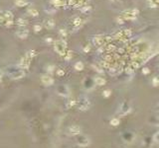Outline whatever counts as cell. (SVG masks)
Segmentation results:
<instances>
[{"instance_id":"6da1fadb","label":"cell","mask_w":159,"mask_h":148,"mask_svg":"<svg viewBox=\"0 0 159 148\" xmlns=\"http://www.w3.org/2000/svg\"><path fill=\"white\" fill-rule=\"evenodd\" d=\"M4 73H5L8 77H10L11 79H21L25 76V71L19 65L11 64L5 67L4 69Z\"/></svg>"},{"instance_id":"7a4b0ae2","label":"cell","mask_w":159,"mask_h":148,"mask_svg":"<svg viewBox=\"0 0 159 148\" xmlns=\"http://www.w3.org/2000/svg\"><path fill=\"white\" fill-rule=\"evenodd\" d=\"M54 48L57 53H59L60 55L65 56L67 55V43L64 40H58L54 43Z\"/></svg>"},{"instance_id":"3957f363","label":"cell","mask_w":159,"mask_h":148,"mask_svg":"<svg viewBox=\"0 0 159 148\" xmlns=\"http://www.w3.org/2000/svg\"><path fill=\"white\" fill-rule=\"evenodd\" d=\"M113 38H110L108 37V36H103V35H100V36H96L92 40L94 42L95 46L96 47H104V46H107V44H109V42L112 41Z\"/></svg>"},{"instance_id":"277c9868","label":"cell","mask_w":159,"mask_h":148,"mask_svg":"<svg viewBox=\"0 0 159 148\" xmlns=\"http://www.w3.org/2000/svg\"><path fill=\"white\" fill-rule=\"evenodd\" d=\"M77 107L80 111H87L91 107V101L86 96H81L77 101Z\"/></svg>"},{"instance_id":"5b68a950","label":"cell","mask_w":159,"mask_h":148,"mask_svg":"<svg viewBox=\"0 0 159 148\" xmlns=\"http://www.w3.org/2000/svg\"><path fill=\"white\" fill-rule=\"evenodd\" d=\"M139 14V11L137 9H129V10H125L121 13V17L124 20H135Z\"/></svg>"},{"instance_id":"8992f818","label":"cell","mask_w":159,"mask_h":148,"mask_svg":"<svg viewBox=\"0 0 159 148\" xmlns=\"http://www.w3.org/2000/svg\"><path fill=\"white\" fill-rule=\"evenodd\" d=\"M131 36V31L129 29H124V30H120L118 31V32L114 35L113 39H116V40H119V41H127Z\"/></svg>"},{"instance_id":"52a82bcc","label":"cell","mask_w":159,"mask_h":148,"mask_svg":"<svg viewBox=\"0 0 159 148\" xmlns=\"http://www.w3.org/2000/svg\"><path fill=\"white\" fill-rule=\"evenodd\" d=\"M122 141L124 143H132L133 142V140L135 139V134L132 132V131H124L122 132V134L120 135Z\"/></svg>"},{"instance_id":"ba28073f","label":"cell","mask_w":159,"mask_h":148,"mask_svg":"<svg viewBox=\"0 0 159 148\" xmlns=\"http://www.w3.org/2000/svg\"><path fill=\"white\" fill-rule=\"evenodd\" d=\"M90 138L88 137L87 135H84V134H82V135H79L77 137V143H78V145L79 146H81V147H86L90 144Z\"/></svg>"},{"instance_id":"9c48e42d","label":"cell","mask_w":159,"mask_h":148,"mask_svg":"<svg viewBox=\"0 0 159 148\" xmlns=\"http://www.w3.org/2000/svg\"><path fill=\"white\" fill-rule=\"evenodd\" d=\"M130 110H131V108L128 105V103L123 102L122 104L120 105V107H119V109H118V114L120 116H125V115H127L129 113Z\"/></svg>"},{"instance_id":"30bf717a","label":"cell","mask_w":159,"mask_h":148,"mask_svg":"<svg viewBox=\"0 0 159 148\" xmlns=\"http://www.w3.org/2000/svg\"><path fill=\"white\" fill-rule=\"evenodd\" d=\"M1 19H2V21H4L6 23V26H11L13 24V14L10 11L4 12Z\"/></svg>"},{"instance_id":"8fae6325","label":"cell","mask_w":159,"mask_h":148,"mask_svg":"<svg viewBox=\"0 0 159 148\" xmlns=\"http://www.w3.org/2000/svg\"><path fill=\"white\" fill-rule=\"evenodd\" d=\"M31 58L28 57L27 55H25L24 57H22L21 59H20V62H19V66H21L23 69H27L28 67L30 66V63H31Z\"/></svg>"},{"instance_id":"7c38bea8","label":"cell","mask_w":159,"mask_h":148,"mask_svg":"<svg viewBox=\"0 0 159 148\" xmlns=\"http://www.w3.org/2000/svg\"><path fill=\"white\" fill-rule=\"evenodd\" d=\"M96 85L95 79H91V78H86L85 81H84V87H85L86 90L90 91L92 89H94Z\"/></svg>"},{"instance_id":"4fadbf2b","label":"cell","mask_w":159,"mask_h":148,"mask_svg":"<svg viewBox=\"0 0 159 148\" xmlns=\"http://www.w3.org/2000/svg\"><path fill=\"white\" fill-rule=\"evenodd\" d=\"M82 131V127L80 125L77 124H74V125H71V127L68 128V132L72 135H78Z\"/></svg>"},{"instance_id":"5bb4252c","label":"cell","mask_w":159,"mask_h":148,"mask_svg":"<svg viewBox=\"0 0 159 148\" xmlns=\"http://www.w3.org/2000/svg\"><path fill=\"white\" fill-rule=\"evenodd\" d=\"M57 91H58V93L61 96L68 97L70 95V89L68 86H66V85H61V86H59L58 89H57Z\"/></svg>"},{"instance_id":"9a60e30c","label":"cell","mask_w":159,"mask_h":148,"mask_svg":"<svg viewBox=\"0 0 159 148\" xmlns=\"http://www.w3.org/2000/svg\"><path fill=\"white\" fill-rule=\"evenodd\" d=\"M41 80H42V83L44 85H46V86H51V85H53V83H54V79H53L50 75H43Z\"/></svg>"},{"instance_id":"2e32d148","label":"cell","mask_w":159,"mask_h":148,"mask_svg":"<svg viewBox=\"0 0 159 148\" xmlns=\"http://www.w3.org/2000/svg\"><path fill=\"white\" fill-rule=\"evenodd\" d=\"M29 35V31L27 29H20L16 32V36L20 39H26Z\"/></svg>"},{"instance_id":"e0dca14e","label":"cell","mask_w":159,"mask_h":148,"mask_svg":"<svg viewBox=\"0 0 159 148\" xmlns=\"http://www.w3.org/2000/svg\"><path fill=\"white\" fill-rule=\"evenodd\" d=\"M44 26H45L46 29L51 30L55 27V22L53 19H46L45 22H44Z\"/></svg>"},{"instance_id":"ac0fdd59","label":"cell","mask_w":159,"mask_h":148,"mask_svg":"<svg viewBox=\"0 0 159 148\" xmlns=\"http://www.w3.org/2000/svg\"><path fill=\"white\" fill-rule=\"evenodd\" d=\"M50 2L55 7H62L66 5V0H50Z\"/></svg>"},{"instance_id":"d6986e66","label":"cell","mask_w":159,"mask_h":148,"mask_svg":"<svg viewBox=\"0 0 159 148\" xmlns=\"http://www.w3.org/2000/svg\"><path fill=\"white\" fill-rule=\"evenodd\" d=\"M82 24H83V20L80 17L77 16L73 19V25L74 27H76V28H80V27L82 26Z\"/></svg>"},{"instance_id":"ffe728a7","label":"cell","mask_w":159,"mask_h":148,"mask_svg":"<svg viewBox=\"0 0 159 148\" xmlns=\"http://www.w3.org/2000/svg\"><path fill=\"white\" fill-rule=\"evenodd\" d=\"M95 82H96V85L104 86L105 84V79H104L103 77H96V78H95Z\"/></svg>"},{"instance_id":"44dd1931","label":"cell","mask_w":159,"mask_h":148,"mask_svg":"<svg viewBox=\"0 0 159 148\" xmlns=\"http://www.w3.org/2000/svg\"><path fill=\"white\" fill-rule=\"evenodd\" d=\"M27 12H28V14H29V15L34 16V17H36V16H38V15H39L38 10H37V9H35V8H29Z\"/></svg>"},{"instance_id":"7402d4cb","label":"cell","mask_w":159,"mask_h":148,"mask_svg":"<svg viewBox=\"0 0 159 148\" xmlns=\"http://www.w3.org/2000/svg\"><path fill=\"white\" fill-rule=\"evenodd\" d=\"M15 4L18 7H23V6L27 5L28 2L26 1V0H15Z\"/></svg>"},{"instance_id":"603a6c76","label":"cell","mask_w":159,"mask_h":148,"mask_svg":"<svg viewBox=\"0 0 159 148\" xmlns=\"http://www.w3.org/2000/svg\"><path fill=\"white\" fill-rule=\"evenodd\" d=\"M147 2H148V4H149L150 7L156 8L157 5L159 4V0H147Z\"/></svg>"},{"instance_id":"cb8c5ba5","label":"cell","mask_w":159,"mask_h":148,"mask_svg":"<svg viewBox=\"0 0 159 148\" xmlns=\"http://www.w3.org/2000/svg\"><path fill=\"white\" fill-rule=\"evenodd\" d=\"M91 11H92L91 6H84L81 8V12L84 13V14H90Z\"/></svg>"},{"instance_id":"d4e9b609","label":"cell","mask_w":159,"mask_h":148,"mask_svg":"<svg viewBox=\"0 0 159 148\" xmlns=\"http://www.w3.org/2000/svg\"><path fill=\"white\" fill-rule=\"evenodd\" d=\"M75 69L78 71H82L84 69V63L82 61H78L76 64H75Z\"/></svg>"},{"instance_id":"484cf974","label":"cell","mask_w":159,"mask_h":148,"mask_svg":"<svg viewBox=\"0 0 159 148\" xmlns=\"http://www.w3.org/2000/svg\"><path fill=\"white\" fill-rule=\"evenodd\" d=\"M150 123H153L154 125H158V127H159V116H152V119L150 120Z\"/></svg>"},{"instance_id":"4316f807","label":"cell","mask_w":159,"mask_h":148,"mask_svg":"<svg viewBox=\"0 0 159 148\" xmlns=\"http://www.w3.org/2000/svg\"><path fill=\"white\" fill-rule=\"evenodd\" d=\"M110 124H112V127H117V125L119 124V119L113 118L112 120H110Z\"/></svg>"},{"instance_id":"83f0119b","label":"cell","mask_w":159,"mask_h":148,"mask_svg":"<svg viewBox=\"0 0 159 148\" xmlns=\"http://www.w3.org/2000/svg\"><path fill=\"white\" fill-rule=\"evenodd\" d=\"M153 140H154V142L159 143V131H157L155 132V134L153 135Z\"/></svg>"},{"instance_id":"f1b7e54d","label":"cell","mask_w":159,"mask_h":148,"mask_svg":"<svg viewBox=\"0 0 159 148\" xmlns=\"http://www.w3.org/2000/svg\"><path fill=\"white\" fill-rule=\"evenodd\" d=\"M133 71H134V68H133V67H132L131 65L128 66V67H126V68H125V72H126L127 74H128V73H132Z\"/></svg>"},{"instance_id":"f546056e","label":"cell","mask_w":159,"mask_h":148,"mask_svg":"<svg viewBox=\"0 0 159 148\" xmlns=\"http://www.w3.org/2000/svg\"><path fill=\"white\" fill-rule=\"evenodd\" d=\"M152 84H153V86L157 87L158 85H159V79H158L157 77H154L153 80H152Z\"/></svg>"},{"instance_id":"4dcf8cb0","label":"cell","mask_w":159,"mask_h":148,"mask_svg":"<svg viewBox=\"0 0 159 148\" xmlns=\"http://www.w3.org/2000/svg\"><path fill=\"white\" fill-rule=\"evenodd\" d=\"M18 25H20V26H25V25H27V21L24 20V19H19V20H18Z\"/></svg>"},{"instance_id":"1f68e13d","label":"cell","mask_w":159,"mask_h":148,"mask_svg":"<svg viewBox=\"0 0 159 148\" xmlns=\"http://www.w3.org/2000/svg\"><path fill=\"white\" fill-rule=\"evenodd\" d=\"M116 21H117L118 24H123V23H124V19H123V18H122L121 16L117 17V18H116Z\"/></svg>"},{"instance_id":"d6a6232c","label":"cell","mask_w":159,"mask_h":148,"mask_svg":"<svg viewBox=\"0 0 159 148\" xmlns=\"http://www.w3.org/2000/svg\"><path fill=\"white\" fill-rule=\"evenodd\" d=\"M34 30H35V32H40V31L42 30V26L41 25H35Z\"/></svg>"},{"instance_id":"836d02e7","label":"cell","mask_w":159,"mask_h":148,"mask_svg":"<svg viewBox=\"0 0 159 148\" xmlns=\"http://www.w3.org/2000/svg\"><path fill=\"white\" fill-rule=\"evenodd\" d=\"M103 95H104V97H105V98L109 97V96H110V90H104Z\"/></svg>"},{"instance_id":"e575fe53","label":"cell","mask_w":159,"mask_h":148,"mask_svg":"<svg viewBox=\"0 0 159 148\" xmlns=\"http://www.w3.org/2000/svg\"><path fill=\"white\" fill-rule=\"evenodd\" d=\"M71 56H72V51H68L67 55H65V58H66V59H70Z\"/></svg>"},{"instance_id":"d590c367","label":"cell","mask_w":159,"mask_h":148,"mask_svg":"<svg viewBox=\"0 0 159 148\" xmlns=\"http://www.w3.org/2000/svg\"><path fill=\"white\" fill-rule=\"evenodd\" d=\"M57 74H58L59 76H63L65 74L64 72V70H62V69H58V71H57Z\"/></svg>"},{"instance_id":"8d00e7d4","label":"cell","mask_w":159,"mask_h":148,"mask_svg":"<svg viewBox=\"0 0 159 148\" xmlns=\"http://www.w3.org/2000/svg\"><path fill=\"white\" fill-rule=\"evenodd\" d=\"M142 73H143V74H148V73H149V69H148V68H144V69L142 70Z\"/></svg>"},{"instance_id":"74e56055","label":"cell","mask_w":159,"mask_h":148,"mask_svg":"<svg viewBox=\"0 0 159 148\" xmlns=\"http://www.w3.org/2000/svg\"><path fill=\"white\" fill-rule=\"evenodd\" d=\"M3 74H4V70H1V69H0V81H1Z\"/></svg>"},{"instance_id":"f35d334b","label":"cell","mask_w":159,"mask_h":148,"mask_svg":"<svg viewBox=\"0 0 159 148\" xmlns=\"http://www.w3.org/2000/svg\"><path fill=\"white\" fill-rule=\"evenodd\" d=\"M60 33H61L62 35H63V36H66V35H67V33H66V31L63 30V29H62V30L60 31Z\"/></svg>"},{"instance_id":"ab89813d","label":"cell","mask_w":159,"mask_h":148,"mask_svg":"<svg viewBox=\"0 0 159 148\" xmlns=\"http://www.w3.org/2000/svg\"><path fill=\"white\" fill-rule=\"evenodd\" d=\"M90 49H91L90 46H88L87 47H85V51H86V52H87V51H90Z\"/></svg>"}]
</instances>
